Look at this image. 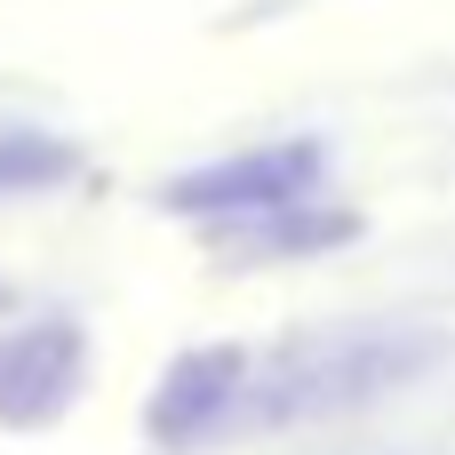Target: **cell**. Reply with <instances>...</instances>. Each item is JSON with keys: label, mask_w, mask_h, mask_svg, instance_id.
Returning a JSON list of instances; mask_svg holds the SVG:
<instances>
[{"label": "cell", "mask_w": 455, "mask_h": 455, "mask_svg": "<svg viewBox=\"0 0 455 455\" xmlns=\"http://www.w3.org/2000/svg\"><path fill=\"white\" fill-rule=\"evenodd\" d=\"M312 184H320V144L296 136V144H256L208 176H184L176 200L184 208H296L312 200Z\"/></svg>", "instance_id": "obj_1"}]
</instances>
